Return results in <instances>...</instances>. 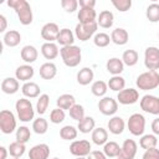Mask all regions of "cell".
Returning <instances> with one entry per match:
<instances>
[{
	"instance_id": "8",
	"label": "cell",
	"mask_w": 159,
	"mask_h": 159,
	"mask_svg": "<svg viewBox=\"0 0 159 159\" xmlns=\"http://www.w3.org/2000/svg\"><path fill=\"white\" fill-rule=\"evenodd\" d=\"M144 66L148 71H157L159 68V48L149 46L144 51Z\"/></svg>"
},
{
	"instance_id": "7",
	"label": "cell",
	"mask_w": 159,
	"mask_h": 159,
	"mask_svg": "<svg viewBox=\"0 0 159 159\" xmlns=\"http://www.w3.org/2000/svg\"><path fill=\"white\" fill-rule=\"evenodd\" d=\"M128 130L133 134V135H143L144 130H145V118L143 114L140 113H134L129 117L128 123H127Z\"/></svg>"
},
{
	"instance_id": "54",
	"label": "cell",
	"mask_w": 159,
	"mask_h": 159,
	"mask_svg": "<svg viewBox=\"0 0 159 159\" xmlns=\"http://www.w3.org/2000/svg\"><path fill=\"white\" fill-rule=\"evenodd\" d=\"M7 152H9V149H6L5 147H0V159H6Z\"/></svg>"
},
{
	"instance_id": "18",
	"label": "cell",
	"mask_w": 159,
	"mask_h": 159,
	"mask_svg": "<svg viewBox=\"0 0 159 159\" xmlns=\"http://www.w3.org/2000/svg\"><path fill=\"white\" fill-rule=\"evenodd\" d=\"M129 40V35L125 29H122V27H117L112 31L111 34V41L118 46H123L128 42Z\"/></svg>"
},
{
	"instance_id": "29",
	"label": "cell",
	"mask_w": 159,
	"mask_h": 159,
	"mask_svg": "<svg viewBox=\"0 0 159 159\" xmlns=\"http://www.w3.org/2000/svg\"><path fill=\"white\" fill-rule=\"evenodd\" d=\"M94 73L92 71V68L89 67H83L77 72V82L81 86H87L93 81Z\"/></svg>"
},
{
	"instance_id": "31",
	"label": "cell",
	"mask_w": 159,
	"mask_h": 159,
	"mask_svg": "<svg viewBox=\"0 0 159 159\" xmlns=\"http://www.w3.org/2000/svg\"><path fill=\"white\" fill-rule=\"evenodd\" d=\"M91 138H92V142L96 145H104L108 142V132L102 127L94 128L93 132H92Z\"/></svg>"
},
{
	"instance_id": "4",
	"label": "cell",
	"mask_w": 159,
	"mask_h": 159,
	"mask_svg": "<svg viewBox=\"0 0 159 159\" xmlns=\"http://www.w3.org/2000/svg\"><path fill=\"white\" fill-rule=\"evenodd\" d=\"M15 109L17 113V117L21 122L27 123L34 119L35 116V109L32 107V103L27 98H20L15 103Z\"/></svg>"
},
{
	"instance_id": "53",
	"label": "cell",
	"mask_w": 159,
	"mask_h": 159,
	"mask_svg": "<svg viewBox=\"0 0 159 159\" xmlns=\"http://www.w3.org/2000/svg\"><path fill=\"white\" fill-rule=\"evenodd\" d=\"M7 27V20L4 15H0V32H5Z\"/></svg>"
},
{
	"instance_id": "15",
	"label": "cell",
	"mask_w": 159,
	"mask_h": 159,
	"mask_svg": "<svg viewBox=\"0 0 159 159\" xmlns=\"http://www.w3.org/2000/svg\"><path fill=\"white\" fill-rule=\"evenodd\" d=\"M50 155V147L45 143L34 145L29 152V159H47Z\"/></svg>"
},
{
	"instance_id": "16",
	"label": "cell",
	"mask_w": 159,
	"mask_h": 159,
	"mask_svg": "<svg viewBox=\"0 0 159 159\" xmlns=\"http://www.w3.org/2000/svg\"><path fill=\"white\" fill-rule=\"evenodd\" d=\"M34 75H35V70L31 65H21L15 70V78L22 82H30Z\"/></svg>"
},
{
	"instance_id": "37",
	"label": "cell",
	"mask_w": 159,
	"mask_h": 159,
	"mask_svg": "<svg viewBox=\"0 0 159 159\" xmlns=\"http://www.w3.org/2000/svg\"><path fill=\"white\" fill-rule=\"evenodd\" d=\"M9 154L12 157V158H21L24 154H25V150H26V147L25 144L22 143H19V142H12L10 143L9 145Z\"/></svg>"
},
{
	"instance_id": "46",
	"label": "cell",
	"mask_w": 159,
	"mask_h": 159,
	"mask_svg": "<svg viewBox=\"0 0 159 159\" xmlns=\"http://www.w3.org/2000/svg\"><path fill=\"white\" fill-rule=\"evenodd\" d=\"M66 118V114H65V111L61 109V108H56V109H52L51 113H50V122L53 123V124H60L65 120Z\"/></svg>"
},
{
	"instance_id": "22",
	"label": "cell",
	"mask_w": 159,
	"mask_h": 159,
	"mask_svg": "<svg viewBox=\"0 0 159 159\" xmlns=\"http://www.w3.org/2000/svg\"><path fill=\"white\" fill-rule=\"evenodd\" d=\"M41 53L46 60H53V58H56L58 56L60 50H58L57 43H55V42H45L41 46Z\"/></svg>"
},
{
	"instance_id": "20",
	"label": "cell",
	"mask_w": 159,
	"mask_h": 159,
	"mask_svg": "<svg viewBox=\"0 0 159 159\" xmlns=\"http://www.w3.org/2000/svg\"><path fill=\"white\" fill-rule=\"evenodd\" d=\"M106 68H107V71H108L111 75H113V76H119V75L123 72V70H124V63H123V61L119 60L118 57H112V58H109V60L107 61Z\"/></svg>"
},
{
	"instance_id": "23",
	"label": "cell",
	"mask_w": 159,
	"mask_h": 159,
	"mask_svg": "<svg viewBox=\"0 0 159 159\" xmlns=\"http://www.w3.org/2000/svg\"><path fill=\"white\" fill-rule=\"evenodd\" d=\"M21 92L26 98H36L40 96V86L35 82H25L21 87Z\"/></svg>"
},
{
	"instance_id": "52",
	"label": "cell",
	"mask_w": 159,
	"mask_h": 159,
	"mask_svg": "<svg viewBox=\"0 0 159 159\" xmlns=\"http://www.w3.org/2000/svg\"><path fill=\"white\" fill-rule=\"evenodd\" d=\"M152 130L155 135H159V117L152 122Z\"/></svg>"
},
{
	"instance_id": "51",
	"label": "cell",
	"mask_w": 159,
	"mask_h": 159,
	"mask_svg": "<svg viewBox=\"0 0 159 159\" xmlns=\"http://www.w3.org/2000/svg\"><path fill=\"white\" fill-rule=\"evenodd\" d=\"M78 5L81 7H91V9H94L96 1L94 0H80L78 1Z\"/></svg>"
},
{
	"instance_id": "48",
	"label": "cell",
	"mask_w": 159,
	"mask_h": 159,
	"mask_svg": "<svg viewBox=\"0 0 159 159\" xmlns=\"http://www.w3.org/2000/svg\"><path fill=\"white\" fill-rule=\"evenodd\" d=\"M61 6L66 12H75L78 7V1L77 0H62Z\"/></svg>"
},
{
	"instance_id": "32",
	"label": "cell",
	"mask_w": 159,
	"mask_h": 159,
	"mask_svg": "<svg viewBox=\"0 0 159 159\" xmlns=\"http://www.w3.org/2000/svg\"><path fill=\"white\" fill-rule=\"evenodd\" d=\"M94 127H96L94 119H93L92 117H89V116H86L81 122H78L77 129H78L81 133L87 134V133H89V132H93Z\"/></svg>"
},
{
	"instance_id": "47",
	"label": "cell",
	"mask_w": 159,
	"mask_h": 159,
	"mask_svg": "<svg viewBox=\"0 0 159 159\" xmlns=\"http://www.w3.org/2000/svg\"><path fill=\"white\" fill-rule=\"evenodd\" d=\"M112 5L120 12H125L132 6V0H112Z\"/></svg>"
},
{
	"instance_id": "9",
	"label": "cell",
	"mask_w": 159,
	"mask_h": 159,
	"mask_svg": "<svg viewBox=\"0 0 159 159\" xmlns=\"http://www.w3.org/2000/svg\"><path fill=\"white\" fill-rule=\"evenodd\" d=\"M92 152L91 149V143L86 139H81V140H73L70 145V153L72 155L77 157H88L89 153Z\"/></svg>"
},
{
	"instance_id": "17",
	"label": "cell",
	"mask_w": 159,
	"mask_h": 159,
	"mask_svg": "<svg viewBox=\"0 0 159 159\" xmlns=\"http://www.w3.org/2000/svg\"><path fill=\"white\" fill-rule=\"evenodd\" d=\"M97 17V12L94 9L91 7H81L78 14H77V19L80 21V24H89V22H94Z\"/></svg>"
},
{
	"instance_id": "12",
	"label": "cell",
	"mask_w": 159,
	"mask_h": 159,
	"mask_svg": "<svg viewBox=\"0 0 159 159\" xmlns=\"http://www.w3.org/2000/svg\"><path fill=\"white\" fill-rule=\"evenodd\" d=\"M117 99L120 104H134L139 99V93L134 88H124L120 92H118Z\"/></svg>"
},
{
	"instance_id": "2",
	"label": "cell",
	"mask_w": 159,
	"mask_h": 159,
	"mask_svg": "<svg viewBox=\"0 0 159 159\" xmlns=\"http://www.w3.org/2000/svg\"><path fill=\"white\" fill-rule=\"evenodd\" d=\"M60 55L62 57L63 63L67 67H76L81 63L82 61V52L81 48L76 45L71 46H65L60 50Z\"/></svg>"
},
{
	"instance_id": "24",
	"label": "cell",
	"mask_w": 159,
	"mask_h": 159,
	"mask_svg": "<svg viewBox=\"0 0 159 159\" xmlns=\"http://www.w3.org/2000/svg\"><path fill=\"white\" fill-rule=\"evenodd\" d=\"M2 41H4V45L7 46V47H15L20 43L21 41V35L19 31L16 30H9L5 32L4 37H2Z\"/></svg>"
},
{
	"instance_id": "6",
	"label": "cell",
	"mask_w": 159,
	"mask_h": 159,
	"mask_svg": "<svg viewBox=\"0 0 159 159\" xmlns=\"http://www.w3.org/2000/svg\"><path fill=\"white\" fill-rule=\"evenodd\" d=\"M16 129V118L11 111L2 109L0 112V130L4 134H11Z\"/></svg>"
},
{
	"instance_id": "36",
	"label": "cell",
	"mask_w": 159,
	"mask_h": 159,
	"mask_svg": "<svg viewBox=\"0 0 159 159\" xmlns=\"http://www.w3.org/2000/svg\"><path fill=\"white\" fill-rule=\"evenodd\" d=\"M107 84H108L109 89H112L114 92H120L125 87V80L122 76H112Z\"/></svg>"
},
{
	"instance_id": "33",
	"label": "cell",
	"mask_w": 159,
	"mask_h": 159,
	"mask_svg": "<svg viewBox=\"0 0 159 159\" xmlns=\"http://www.w3.org/2000/svg\"><path fill=\"white\" fill-rule=\"evenodd\" d=\"M103 153L108 158H118L120 153V147L116 142H107L103 145Z\"/></svg>"
},
{
	"instance_id": "14",
	"label": "cell",
	"mask_w": 159,
	"mask_h": 159,
	"mask_svg": "<svg viewBox=\"0 0 159 159\" xmlns=\"http://www.w3.org/2000/svg\"><path fill=\"white\" fill-rule=\"evenodd\" d=\"M138 150V145L133 139H125L120 147L119 159H134Z\"/></svg>"
},
{
	"instance_id": "28",
	"label": "cell",
	"mask_w": 159,
	"mask_h": 159,
	"mask_svg": "<svg viewBox=\"0 0 159 159\" xmlns=\"http://www.w3.org/2000/svg\"><path fill=\"white\" fill-rule=\"evenodd\" d=\"M57 73V67L52 62H45L40 67V77L42 80H52Z\"/></svg>"
},
{
	"instance_id": "58",
	"label": "cell",
	"mask_w": 159,
	"mask_h": 159,
	"mask_svg": "<svg viewBox=\"0 0 159 159\" xmlns=\"http://www.w3.org/2000/svg\"><path fill=\"white\" fill-rule=\"evenodd\" d=\"M114 159H119V158H114Z\"/></svg>"
},
{
	"instance_id": "41",
	"label": "cell",
	"mask_w": 159,
	"mask_h": 159,
	"mask_svg": "<svg viewBox=\"0 0 159 159\" xmlns=\"http://www.w3.org/2000/svg\"><path fill=\"white\" fill-rule=\"evenodd\" d=\"M145 16L150 22H158L159 21V4L153 2L147 7Z\"/></svg>"
},
{
	"instance_id": "26",
	"label": "cell",
	"mask_w": 159,
	"mask_h": 159,
	"mask_svg": "<svg viewBox=\"0 0 159 159\" xmlns=\"http://www.w3.org/2000/svg\"><path fill=\"white\" fill-rule=\"evenodd\" d=\"M62 47H65V46H71V45H73V42H75V35H73V32L70 30V29H61V31H60V34H58V36H57V40H56Z\"/></svg>"
},
{
	"instance_id": "27",
	"label": "cell",
	"mask_w": 159,
	"mask_h": 159,
	"mask_svg": "<svg viewBox=\"0 0 159 159\" xmlns=\"http://www.w3.org/2000/svg\"><path fill=\"white\" fill-rule=\"evenodd\" d=\"M113 22H114V15H113V12H111L109 10H103V11L99 12L98 19H97V24L101 27L109 29V27H112Z\"/></svg>"
},
{
	"instance_id": "21",
	"label": "cell",
	"mask_w": 159,
	"mask_h": 159,
	"mask_svg": "<svg viewBox=\"0 0 159 159\" xmlns=\"http://www.w3.org/2000/svg\"><path fill=\"white\" fill-rule=\"evenodd\" d=\"M124 128H125V123H124V119L122 117L114 116V117H112L108 120V129L114 135L122 134L123 130H124Z\"/></svg>"
},
{
	"instance_id": "43",
	"label": "cell",
	"mask_w": 159,
	"mask_h": 159,
	"mask_svg": "<svg viewBox=\"0 0 159 159\" xmlns=\"http://www.w3.org/2000/svg\"><path fill=\"white\" fill-rule=\"evenodd\" d=\"M30 137H31V132L26 125H21L16 129V142L26 144L30 140Z\"/></svg>"
},
{
	"instance_id": "35",
	"label": "cell",
	"mask_w": 159,
	"mask_h": 159,
	"mask_svg": "<svg viewBox=\"0 0 159 159\" xmlns=\"http://www.w3.org/2000/svg\"><path fill=\"white\" fill-rule=\"evenodd\" d=\"M138 58H139V55L135 50H125L122 55V61L124 65L132 67L134 65H137L138 62Z\"/></svg>"
},
{
	"instance_id": "40",
	"label": "cell",
	"mask_w": 159,
	"mask_h": 159,
	"mask_svg": "<svg viewBox=\"0 0 159 159\" xmlns=\"http://www.w3.org/2000/svg\"><path fill=\"white\" fill-rule=\"evenodd\" d=\"M32 129L36 134H45L48 129V123L45 118L39 117L32 122Z\"/></svg>"
},
{
	"instance_id": "45",
	"label": "cell",
	"mask_w": 159,
	"mask_h": 159,
	"mask_svg": "<svg viewBox=\"0 0 159 159\" xmlns=\"http://www.w3.org/2000/svg\"><path fill=\"white\" fill-rule=\"evenodd\" d=\"M93 42H94V45H96L97 47H106V46L109 45L111 37H109V35H107L106 32H98V34L94 35Z\"/></svg>"
},
{
	"instance_id": "25",
	"label": "cell",
	"mask_w": 159,
	"mask_h": 159,
	"mask_svg": "<svg viewBox=\"0 0 159 159\" xmlns=\"http://www.w3.org/2000/svg\"><path fill=\"white\" fill-rule=\"evenodd\" d=\"M20 55H21L22 61H25L26 63H32V62H35V61L37 60L39 52H37V50H36L35 46H32V45H26V46L22 47Z\"/></svg>"
},
{
	"instance_id": "1",
	"label": "cell",
	"mask_w": 159,
	"mask_h": 159,
	"mask_svg": "<svg viewBox=\"0 0 159 159\" xmlns=\"http://www.w3.org/2000/svg\"><path fill=\"white\" fill-rule=\"evenodd\" d=\"M6 4H7V6H10L15 10L20 24L27 26L32 22V19H34L32 10H31L30 4L26 0H9Z\"/></svg>"
},
{
	"instance_id": "19",
	"label": "cell",
	"mask_w": 159,
	"mask_h": 159,
	"mask_svg": "<svg viewBox=\"0 0 159 159\" xmlns=\"http://www.w3.org/2000/svg\"><path fill=\"white\" fill-rule=\"evenodd\" d=\"M19 88H20V83H19L17 78L6 77L1 82V91L6 94H14L19 91Z\"/></svg>"
},
{
	"instance_id": "44",
	"label": "cell",
	"mask_w": 159,
	"mask_h": 159,
	"mask_svg": "<svg viewBox=\"0 0 159 159\" xmlns=\"http://www.w3.org/2000/svg\"><path fill=\"white\" fill-rule=\"evenodd\" d=\"M68 113H70V117L72 118V119H75V120H77V122H81L86 116H84V108H83V106H81V104H75L70 111H68Z\"/></svg>"
},
{
	"instance_id": "30",
	"label": "cell",
	"mask_w": 159,
	"mask_h": 159,
	"mask_svg": "<svg viewBox=\"0 0 159 159\" xmlns=\"http://www.w3.org/2000/svg\"><path fill=\"white\" fill-rule=\"evenodd\" d=\"M56 104H57V108H61V109H67V111H70L75 104H76V99H75V97L72 96V94H70V93H63V94H61L58 98H57V101H56Z\"/></svg>"
},
{
	"instance_id": "56",
	"label": "cell",
	"mask_w": 159,
	"mask_h": 159,
	"mask_svg": "<svg viewBox=\"0 0 159 159\" xmlns=\"http://www.w3.org/2000/svg\"><path fill=\"white\" fill-rule=\"evenodd\" d=\"M52 159H60V158H52Z\"/></svg>"
},
{
	"instance_id": "39",
	"label": "cell",
	"mask_w": 159,
	"mask_h": 159,
	"mask_svg": "<svg viewBox=\"0 0 159 159\" xmlns=\"http://www.w3.org/2000/svg\"><path fill=\"white\" fill-rule=\"evenodd\" d=\"M108 91V84L104 81H96L92 83L91 86V92L96 96V97H103Z\"/></svg>"
},
{
	"instance_id": "5",
	"label": "cell",
	"mask_w": 159,
	"mask_h": 159,
	"mask_svg": "<svg viewBox=\"0 0 159 159\" xmlns=\"http://www.w3.org/2000/svg\"><path fill=\"white\" fill-rule=\"evenodd\" d=\"M97 27H98L97 21L89 22V24H80L78 22L75 27V35L80 41L84 42V41L89 40L93 35H96Z\"/></svg>"
},
{
	"instance_id": "34",
	"label": "cell",
	"mask_w": 159,
	"mask_h": 159,
	"mask_svg": "<svg viewBox=\"0 0 159 159\" xmlns=\"http://www.w3.org/2000/svg\"><path fill=\"white\" fill-rule=\"evenodd\" d=\"M157 143H158V139H157L155 134H144V135H142V138L139 139V145H140V148H143L144 150L155 148V147H157Z\"/></svg>"
},
{
	"instance_id": "42",
	"label": "cell",
	"mask_w": 159,
	"mask_h": 159,
	"mask_svg": "<svg viewBox=\"0 0 159 159\" xmlns=\"http://www.w3.org/2000/svg\"><path fill=\"white\" fill-rule=\"evenodd\" d=\"M48 104H50V97H48V94H46V93L41 94L39 97V99H37V103H36V112L39 114H41V116L45 114L46 111H47V108H48Z\"/></svg>"
},
{
	"instance_id": "38",
	"label": "cell",
	"mask_w": 159,
	"mask_h": 159,
	"mask_svg": "<svg viewBox=\"0 0 159 159\" xmlns=\"http://www.w3.org/2000/svg\"><path fill=\"white\" fill-rule=\"evenodd\" d=\"M77 128L73 125H65L60 129V137L63 140H73L77 138Z\"/></svg>"
},
{
	"instance_id": "57",
	"label": "cell",
	"mask_w": 159,
	"mask_h": 159,
	"mask_svg": "<svg viewBox=\"0 0 159 159\" xmlns=\"http://www.w3.org/2000/svg\"><path fill=\"white\" fill-rule=\"evenodd\" d=\"M12 159H20V158H12Z\"/></svg>"
},
{
	"instance_id": "11",
	"label": "cell",
	"mask_w": 159,
	"mask_h": 159,
	"mask_svg": "<svg viewBox=\"0 0 159 159\" xmlns=\"http://www.w3.org/2000/svg\"><path fill=\"white\" fill-rule=\"evenodd\" d=\"M98 109L104 116H113L118 111V101L112 97H103L98 102Z\"/></svg>"
},
{
	"instance_id": "50",
	"label": "cell",
	"mask_w": 159,
	"mask_h": 159,
	"mask_svg": "<svg viewBox=\"0 0 159 159\" xmlns=\"http://www.w3.org/2000/svg\"><path fill=\"white\" fill-rule=\"evenodd\" d=\"M87 159H107V157L101 150H92L89 153V155L87 157Z\"/></svg>"
},
{
	"instance_id": "3",
	"label": "cell",
	"mask_w": 159,
	"mask_h": 159,
	"mask_svg": "<svg viewBox=\"0 0 159 159\" xmlns=\"http://www.w3.org/2000/svg\"><path fill=\"white\" fill-rule=\"evenodd\" d=\"M135 84L142 91L155 89L159 86V73L157 71H147L137 77Z\"/></svg>"
},
{
	"instance_id": "13",
	"label": "cell",
	"mask_w": 159,
	"mask_h": 159,
	"mask_svg": "<svg viewBox=\"0 0 159 159\" xmlns=\"http://www.w3.org/2000/svg\"><path fill=\"white\" fill-rule=\"evenodd\" d=\"M60 27L55 22H47L41 29V37L46 40V42H53L57 40V36L60 34Z\"/></svg>"
},
{
	"instance_id": "10",
	"label": "cell",
	"mask_w": 159,
	"mask_h": 159,
	"mask_svg": "<svg viewBox=\"0 0 159 159\" xmlns=\"http://www.w3.org/2000/svg\"><path fill=\"white\" fill-rule=\"evenodd\" d=\"M140 108L150 114H159V98L153 94H145L140 99Z\"/></svg>"
},
{
	"instance_id": "49",
	"label": "cell",
	"mask_w": 159,
	"mask_h": 159,
	"mask_svg": "<svg viewBox=\"0 0 159 159\" xmlns=\"http://www.w3.org/2000/svg\"><path fill=\"white\" fill-rule=\"evenodd\" d=\"M143 159H159V149L152 148L145 150L143 154Z\"/></svg>"
},
{
	"instance_id": "55",
	"label": "cell",
	"mask_w": 159,
	"mask_h": 159,
	"mask_svg": "<svg viewBox=\"0 0 159 159\" xmlns=\"http://www.w3.org/2000/svg\"><path fill=\"white\" fill-rule=\"evenodd\" d=\"M76 159H87V158H86V157H77Z\"/></svg>"
}]
</instances>
